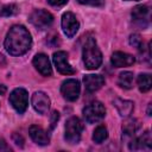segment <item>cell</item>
I'll list each match as a JSON object with an SVG mask.
<instances>
[{
  "label": "cell",
  "instance_id": "6da1fadb",
  "mask_svg": "<svg viewBox=\"0 0 152 152\" xmlns=\"http://www.w3.org/2000/svg\"><path fill=\"white\" fill-rule=\"evenodd\" d=\"M31 44V34L23 25L12 26L5 39V49L12 56H21L26 53L30 50Z\"/></svg>",
  "mask_w": 152,
  "mask_h": 152
},
{
  "label": "cell",
  "instance_id": "7a4b0ae2",
  "mask_svg": "<svg viewBox=\"0 0 152 152\" xmlns=\"http://www.w3.org/2000/svg\"><path fill=\"white\" fill-rule=\"evenodd\" d=\"M83 62L87 69L95 70L97 69L102 63V53L96 44V40L94 38H88L87 42L83 45L82 51Z\"/></svg>",
  "mask_w": 152,
  "mask_h": 152
},
{
  "label": "cell",
  "instance_id": "3957f363",
  "mask_svg": "<svg viewBox=\"0 0 152 152\" xmlns=\"http://www.w3.org/2000/svg\"><path fill=\"white\" fill-rule=\"evenodd\" d=\"M83 131V124L77 116H71L65 122V134L64 138L69 144H77L81 139Z\"/></svg>",
  "mask_w": 152,
  "mask_h": 152
},
{
  "label": "cell",
  "instance_id": "277c9868",
  "mask_svg": "<svg viewBox=\"0 0 152 152\" xmlns=\"http://www.w3.org/2000/svg\"><path fill=\"white\" fill-rule=\"evenodd\" d=\"M104 115H106L104 106L99 101L91 102L83 108V116L88 124H96L101 121L104 118Z\"/></svg>",
  "mask_w": 152,
  "mask_h": 152
},
{
  "label": "cell",
  "instance_id": "5b68a950",
  "mask_svg": "<svg viewBox=\"0 0 152 152\" xmlns=\"http://www.w3.org/2000/svg\"><path fill=\"white\" fill-rule=\"evenodd\" d=\"M10 103L19 113L23 114L28 106V94L24 88H15L10 94Z\"/></svg>",
  "mask_w": 152,
  "mask_h": 152
},
{
  "label": "cell",
  "instance_id": "8992f818",
  "mask_svg": "<svg viewBox=\"0 0 152 152\" xmlns=\"http://www.w3.org/2000/svg\"><path fill=\"white\" fill-rule=\"evenodd\" d=\"M30 23L38 30H45L53 23V17L45 10H34L30 15Z\"/></svg>",
  "mask_w": 152,
  "mask_h": 152
},
{
  "label": "cell",
  "instance_id": "52a82bcc",
  "mask_svg": "<svg viewBox=\"0 0 152 152\" xmlns=\"http://www.w3.org/2000/svg\"><path fill=\"white\" fill-rule=\"evenodd\" d=\"M62 28H63L64 34L69 38H72L77 33L80 28V23L74 13L65 12L62 15Z\"/></svg>",
  "mask_w": 152,
  "mask_h": 152
},
{
  "label": "cell",
  "instance_id": "ba28073f",
  "mask_svg": "<svg viewBox=\"0 0 152 152\" xmlns=\"http://www.w3.org/2000/svg\"><path fill=\"white\" fill-rule=\"evenodd\" d=\"M61 93L68 101H76L80 95V83L75 78L65 80L61 86Z\"/></svg>",
  "mask_w": 152,
  "mask_h": 152
},
{
  "label": "cell",
  "instance_id": "9c48e42d",
  "mask_svg": "<svg viewBox=\"0 0 152 152\" xmlns=\"http://www.w3.org/2000/svg\"><path fill=\"white\" fill-rule=\"evenodd\" d=\"M53 63L56 69L63 75H72L75 74V69L68 62V55L64 51H57L53 53Z\"/></svg>",
  "mask_w": 152,
  "mask_h": 152
},
{
  "label": "cell",
  "instance_id": "30bf717a",
  "mask_svg": "<svg viewBox=\"0 0 152 152\" xmlns=\"http://www.w3.org/2000/svg\"><path fill=\"white\" fill-rule=\"evenodd\" d=\"M132 19L133 21L145 28L150 23V8L146 5H138L132 11Z\"/></svg>",
  "mask_w": 152,
  "mask_h": 152
},
{
  "label": "cell",
  "instance_id": "8fae6325",
  "mask_svg": "<svg viewBox=\"0 0 152 152\" xmlns=\"http://www.w3.org/2000/svg\"><path fill=\"white\" fill-rule=\"evenodd\" d=\"M32 106L39 114H46L50 108V99L44 91H36L32 95Z\"/></svg>",
  "mask_w": 152,
  "mask_h": 152
},
{
  "label": "cell",
  "instance_id": "7c38bea8",
  "mask_svg": "<svg viewBox=\"0 0 152 152\" xmlns=\"http://www.w3.org/2000/svg\"><path fill=\"white\" fill-rule=\"evenodd\" d=\"M33 65L43 76H50L52 74L50 61L45 53H37L33 58Z\"/></svg>",
  "mask_w": 152,
  "mask_h": 152
},
{
  "label": "cell",
  "instance_id": "4fadbf2b",
  "mask_svg": "<svg viewBox=\"0 0 152 152\" xmlns=\"http://www.w3.org/2000/svg\"><path fill=\"white\" fill-rule=\"evenodd\" d=\"M151 145H152L151 134H150L148 131H146L145 133H142V135L133 139L129 142V148L133 150V151H138V150L150 151L151 150Z\"/></svg>",
  "mask_w": 152,
  "mask_h": 152
},
{
  "label": "cell",
  "instance_id": "5bb4252c",
  "mask_svg": "<svg viewBox=\"0 0 152 152\" xmlns=\"http://www.w3.org/2000/svg\"><path fill=\"white\" fill-rule=\"evenodd\" d=\"M110 62L115 68H121V66H129L135 62V58L126 52L122 51H116L112 55Z\"/></svg>",
  "mask_w": 152,
  "mask_h": 152
},
{
  "label": "cell",
  "instance_id": "9a60e30c",
  "mask_svg": "<svg viewBox=\"0 0 152 152\" xmlns=\"http://www.w3.org/2000/svg\"><path fill=\"white\" fill-rule=\"evenodd\" d=\"M28 133H30V137L32 138V140L38 145L44 146L50 142V139H49V135L46 134V132L37 125H32L28 128Z\"/></svg>",
  "mask_w": 152,
  "mask_h": 152
},
{
  "label": "cell",
  "instance_id": "2e32d148",
  "mask_svg": "<svg viewBox=\"0 0 152 152\" xmlns=\"http://www.w3.org/2000/svg\"><path fill=\"white\" fill-rule=\"evenodd\" d=\"M83 83L86 86L87 91L93 93L99 90L104 84V78L101 75H86L83 77Z\"/></svg>",
  "mask_w": 152,
  "mask_h": 152
},
{
  "label": "cell",
  "instance_id": "e0dca14e",
  "mask_svg": "<svg viewBox=\"0 0 152 152\" xmlns=\"http://www.w3.org/2000/svg\"><path fill=\"white\" fill-rule=\"evenodd\" d=\"M114 106L118 109L119 114L121 116H125V118L129 116L133 113V109H134V103L132 101L122 100V99H115L114 100Z\"/></svg>",
  "mask_w": 152,
  "mask_h": 152
},
{
  "label": "cell",
  "instance_id": "ac0fdd59",
  "mask_svg": "<svg viewBox=\"0 0 152 152\" xmlns=\"http://www.w3.org/2000/svg\"><path fill=\"white\" fill-rule=\"evenodd\" d=\"M139 128H140V122L137 119H128L122 125V132L126 137H133Z\"/></svg>",
  "mask_w": 152,
  "mask_h": 152
},
{
  "label": "cell",
  "instance_id": "d6986e66",
  "mask_svg": "<svg viewBox=\"0 0 152 152\" xmlns=\"http://www.w3.org/2000/svg\"><path fill=\"white\" fill-rule=\"evenodd\" d=\"M133 82H134V75L131 71H124L119 75L118 78V83L121 88L124 89H131L133 87Z\"/></svg>",
  "mask_w": 152,
  "mask_h": 152
},
{
  "label": "cell",
  "instance_id": "ffe728a7",
  "mask_svg": "<svg viewBox=\"0 0 152 152\" xmlns=\"http://www.w3.org/2000/svg\"><path fill=\"white\" fill-rule=\"evenodd\" d=\"M138 87H139V90L142 91V93H146L151 89L152 87V78H151V75L150 74H140L138 76Z\"/></svg>",
  "mask_w": 152,
  "mask_h": 152
},
{
  "label": "cell",
  "instance_id": "44dd1931",
  "mask_svg": "<svg viewBox=\"0 0 152 152\" xmlns=\"http://www.w3.org/2000/svg\"><path fill=\"white\" fill-rule=\"evenodd\" d=\"M108 137V131L103 125H100L95 128L94 133H93V140L96 144H101L102 141H104Z\"/></svg>",
  "mask_w": 152,
  "mask_h": 152
},
{
  "label": "cell",
  "instance_id": "7402d4cb",
  "mask_svg": "<svg viewBox=\"0 0 152 152\" xmlns=\"http://www.w3.org/2000/svg\"><path fill=\"white\" fill-rule=\"evenodd\" d=\"M18 12V7L13 4L10 5H1L0 4V15L4 17H8V15H13Z\"/></svg>",
  "mask_w": 152,
  "mask_h": 152
},
{
  "label": "cell",
  "instance_id": "603a6c76",
  "mask_svg": "<svg viewBox=\"0 0 152 152\" xmlns=\"http://www.w3.org/2000/svg\"><path fill=\"white\" fill-rule=\"evenodd\" d=\"M129 43H131L132 46L137 48L138 50H140V51L144 50V43H142V39H141V37L139 34H137V33L132 34L129 37Z\"/></svg>",
  "mask_w": 152,
  "mask_h": 152
},
{
  "label": "cell",
  "instance_id": "cb8c5ba5",
  "mask_svg": "<svg viewBox=\"0 0 152 152\" xmlns=\"http://www.w3.org/2000/svg\"><path fill=\"white\" fill-rule=\"evenodd\" d=\"M58 119H59V113L58 112H52V114H51V129L56 126Z\"/></svg>",
  "mask_w": 152,
  "mask_h": 152
},
{
  "label": "cell",
  "instance_id": "d4e9b609",
  "mask_svg": "<svg viewBox=\"0 0 152 152\" xmlns=\"http://www.w3.org/2000/svg\"><path fill=\"white\" fill-rule=\"evenodd\" d=\"M48 2L51 5V6H56V7H59V6H63L68 2V0H48Z\"/></svg>",
  "mask_w": 152,
  "mask_h": 152
},
{
  "label": "cell",
  "instance_id": "484cf974",
  "mask_svg": "<svg viewBox=\"0 0 152 152\" xmlns=\"http://www.w3.org/2000/svg\"><path fill=\"white\" fill-rule=\"evenodd\" d=\"M77 1L83 5H100L102 2V0H77Z\"/></svg>",
  "mask_w": 152,
  "mask_h": 152
},
{
  "label": "cell",
  "instance_id": "4316f807",
  "mask_svg": "<svg viewBox=\"0 0 152 152\" xmlns=\"http://www.w3.org/2000/svg\"><path fill=\"white\" fill-rule=\"evenodd\" d=\"M13 139H14V141H15V144L17 145H19V146H23L24 144V140H23V138H21V135H19V138H18V134H13Z\"/></svg>",
  "mask_w": 152,
  "mask_h": 152
},
{
  "label": "cell",
  "instance_id": "83f0119b",
  "mask_svg": "<svg viewBox=\"0 0 152 152\" xmlns=\"http://www.w3.org/2000/svg\"><path fill=\"white\" fill-rule=\"evenodd\" d=\"M0 150H8V147L6 146V142L2 139L0 140Z\"/></svg>",
  "mask_w": 152,
  "mask_h": 152
},
{
  "label": "cell",
  "instance_id": "f1b7e54d",
  "mask_svg": "<svg viewBox=\"0 0 152 152\" xmlns=\"http://www.w3.org/2000/svg\"><path fill=\"white\" fill-rule=\"evenodd\" d=\"M4 93H5V87L0 86V94H4Z\"/></svg>",
  "mask_w": 152,
  "mask_h": 152
},
{
  "label": "cell",
  "instance_id": "f546056e",
  "mask_svg": "<svg viewBox=\"0 0 152 152\" xmlns=\"http://www.w3.org/2000/svg\"><path fill=\"white\" fill-rule=\"evenodd\" d=\"M147 115H151V104H148V109H147Z\"/></svg>",
  "mask_w": 152,
  "mask_h": 152
},
{
  "label": "cell",
  "instance_id": "4dcf8cb0",
  "mask_svg": "<svg viewBox=\"0 0 152 152\" xmlns=\"http://www.w3.org/2000/svg\"><path fill=\"white\" fill-rule=\"evenodd\" d=\"M127 1H138V0H127Z\"/></svg>",
  "mask_w": 152,
  "mask_h": 152
}]
</instances>
